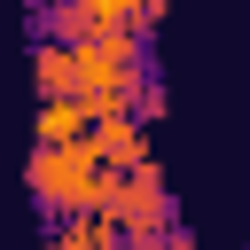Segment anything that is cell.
Here are the masks:
<instances>
[{
  "label": "cell",
  "instance_id": "1",
  "mask_svg": "<svg viewBox=\"0 0 250 250\" xmlns=\"http://www.w3.org/2000/svg\"><path fill=\"white\" fill-rule=\"evenodd\" d=\"M86 219L117 227L125 242H156V234L180 219V203H172V188H164V164L148 156V164H133V172H102V188H94V211H86Z\"/></svg>",
  "mask_w": 250,
  "mask_h": 250
},
{
  "label": "cell",
  "instance_id": "2",
  "mask_svg": "<svg viewBox=\"0 0 250 250\" xmlns=\"http://www.w3.org/2000/svg\"><path fill=\"white\" fill-rule=\"evenodd\" d=\"M23 188L47 219H86L94 211V188H102V164L86 141H55V148H31L23 156Z\"/></svg>",
  "mask_w": 250,
  "mask_h": 250
},
{
  "label": "cell",
  "instance_id": "3",
  "mask_svg": "<svg viewBox=\"0 0 250 250\" xmlns=\"http://www.w3.org/2000/svg\"><path fill=\"white\" fill-rule=\"evenodd\" d=\"M86 148H94V164L102 172H133V164H148L156 148H148V133L133 125V109H102L94 125H86Z\"/></svg>",
  "mask_w": 250,
  "mask_h": 250
},
{
  "label": "cell",
  "instance_id": "4",
  "mask_svg": "<svg viewBox=\"0 0 250 250\" xmlns=\"http://www.w3.org/2000/svg\"><path fill=\"white\" fill-rule=\"evenodd\" d=\"M31 78H39V102H70V94H78V47L31 39Z\"/></svg>",
  "mask_w": 250,
  "mask_h": 250
},
{
  "label": "cell",
  "instance_id": "5",
  "mask_svg": "<svg viewBox=\"0 0 250 250\" xmlns=\"http://www.w3.org/2000/svg\"><path fill=\"white\" fill-rule=\"evenodd\" d=\"M55 141H86V109H78V102H39L31 148H55Z\"/></svg>",
  "mask_w": 250,
  "mask_h": 250
},
{
  "label": "cell",
  "instance_id": "6",
  "mask_svg": "<svg viewBox=\"0 0 250 250\" xmlns=\"http://www.w3.org/2000/svg\"><path fill=\"white\" fill-rule=\"evenodd\" d=\"M125 16H133V31H141V39H148V31H156V23H164V0H125Z\"/></svg>",
  "mask_w": 250,
  "mask_h": 250
},
{
  "label": "cell",
  "instance_id": "7",
  "mask_svg": "<svg viewBox=\"0 0 250 250\" xmlns=\"http://www.w3.org/2000/svg\"><path fill=\"white\" fill-rule=\"evenodd\" d=\"M156 250H195V227H188V219H172V227L156 234Z\"/></svg>",
  "mask_w": 250,
  "mask_h": 250
},
{
  "label": "cell",
  "instance_id": "8",
  "mask_svg": "<svg viewBox=\"0 0 250 250\" xmlns=\"http://www.w3.org/2000/svg\"><path fill=\"white\" fill-rule=\"evenodd\" d=\"M31 8H62V0H31Z\"/></svg>",
  "mask_w": 250,
  "mask_h": 250
}]
</instances>
